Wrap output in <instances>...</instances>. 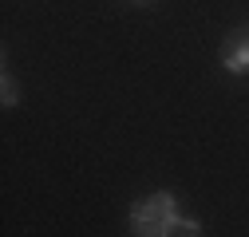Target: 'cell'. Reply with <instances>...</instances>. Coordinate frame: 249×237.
<instances>
[{
  "instance_id": "2",
  "label": "cell",
  "mask_w": 249,
  "mask_h": 237,
  "mask_svg": "<svg viewBox=\"0 0 249 237\" xmlns=\"http://www.w3.org/2000/svg\"><path fill=\"white\" fill-rule=\"evenodd\" d=\"M217 59H222V68H226L230 75H249V28L230 32V36L222 40Z\"/></svg>"
},
{
  "instance_id": "1",
  "label": "cell",
  "mask_w": 249,
  "mask_h": 237,
  "mask_svg": "<svg viewBox=\"0 0 249 237\" xmlns=\"http://www.w3.org/2000/svg\"><path fill=\"white\" fill-rule=\"evenodd\" d=\"M182 210L170 190H154L150 198H139L131 205V233L135 237H174L182 229Z\"/></svg>"
},
{
  "instance_id": "5",
  "label": "cell",
  "mask_w": 249,
  "mask_h": 237,
  "mask_svg": "<svg viewBox=\"0 0 249 237\" xmlns=\"http://www.w3.org/2000/svg\"><path fill=\"white\" fill-rule=\"evenodd\" d=\"M131 4H146V0H131Z\"/></svg>"
},
{
  "instance_id": "3",
  "label": "cell",
  "mask_w": 249,
  "mask_h": 237,
  "mask_svg": "<svg viewBox=\"0 0 249 237\" xmlns=\"http://www.w3.org/2000/svg\"><path fill=\"white\" fill-rule=\"evenodd\" d=\"M0 87H4V107H16L20 103V91H16V79L4 71V75H0Z\"/></svg>"
},
{
  "instance_id": "4",
  "label": "cell",
  "mask_w": 249,
  "mask_h": 237,
  "mask_svg": "<svg viewBox=\"0 0 249 237\" xmlns=\"http://www.w3.org/2000/svg\"><path fill=\"white\" fill-rule=\"evenodd\" d=\"M182 237H202V221L198 218H182V229H178Z\"/></svg>"
}]
</instances>
